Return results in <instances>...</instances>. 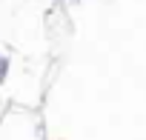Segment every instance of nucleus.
<instances>
[{
  "mask_svg": "<svg viewBox=\"0 0 146 140\" xmlns=\"http://www.w3.org/2000/svg\"><path fill=\"white\" fill-rule=\"evenodd\" d=\"M6 75H9V57H3V54H0V83L6 80Z\"/></svg>",
  "mask_w": 146,
  "mask_h": 140,
  "instance_id": "nucleus-1",
  "label": "nucleus"
}]
</instances>
